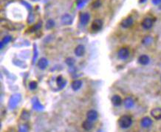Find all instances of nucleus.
<instances>
[{"instance_id":"33","label":"nucleus","mask_w":161,"mask_h":132,"mask_svg":"<svg viewBox=\"0 0 161 132\" xmlns=\"http://www.w3.org/2000/svg\"><path fill=\"white\" fill-rule=\"evenodd\" d=\"M146 1H147V0H139V2H140V3H144V2H146Z\"/></svg>"},{"instance_id":"29","label":"nucleus","mask_w":161,"mask_h":132,"mask_svg":"<svg viewBox=\"0 0 161 132\" xmlns=\"http://www.w3.org/2000/svg\"><path fill=\"white\" fill-rule=\"evenodd\" d=\"M37 56H38V51H37L36 47L34 45V55H33V63H34V62H36Z\"/></svg>"},{"instance_id":"26","label":"nucleus","mask_w":161,"mask_h":132,"mask_svg":"<svg viewBox=\"0 0 161 132\" xmlns=\"http://www.w3.org/2000/svg\"><path fill=\"white\" fill-rule=\"evenodd\" d=\"M37 86H38V84H37L36 82L33 81L29 84V88L32 91L35 90V89L37 88Z\"/></svg>"},{"instance_id":"24","label":"nucleus","mask_w":161,"mask_h":132,"mask_svg":"<svg viewBox=\"0 0 161 132\" xmlns=\"http://www.w3.org/2000/svg\"><path fill=\"white\" fill-rule=\"evenodd\" d=\"M54 26H55V22L53 20H48L46 23V28H47V29H51L52 28H53Z\"/></svg>"},{"instance_id":"22","label":"nucleus","mask_w":161,"mask_h":132,"mask_svg":"<svg viewBox=\"0 0 161 132\" xmlns=\"http://www.w3.org/2000/svg\"><path fill=\"white\" fill-rule=\"evenodd\" d=\"M12 40V37L10 36H7V37H4L3 38V40L1 41V44H0V48L1 49H2L3 47L5 45H7L8 42H10V41Z\"/></svg>"},{"instance_id":"25","label":"nucleus","mask_w":161,"mask_h":132,"mask_svg":"<svg viewBox=\"0 0 161 132\" xmlns=\"http://www.w3.org/2000/svg\"><path fill=\"white\" fill-rule=\"evenodd\" d=\"M87 0H78L77 1V4L79 8H81L84 7L85 5V4L87 3Z\"/></svg>"},{"instance_id":"7","label":"nucleus","mask_w":161,"mask_h":132,"mask_svg":"<svg viewBox=\"0 0 161 132\" xmlns=\"http://www.w3.org/2000/svg\"><path fill=\"white\" fill-rule=\"evenodd\" d=\"M133 23H134L133 18L131 16H129V17H126V19H124V20L121 22V25L122 28H129L133 26Z\"/></svg>"},{"instance_id":"3","label":"nucleus","mask_w":161,"mask_h":132,"mask_svg":"<svg viewBox=\"0 0 161 132\" xmlns=\"http://www.w3.org/2000/svg\"><path fill=\"white\" fill-rule=\"evenodd\" d=\"M129 50L127 48H121L119 51H118V57L121 60H126L129 58Z\"/></svg>"},{"instance_id":"11","label":"nucleus","mask_w":161,"mask_h":132,"mask_svg":"<svg viewBox=\"0 0 161 132\" xmlns=\"http://www.w3.org/2000/svg\"><path fill=\"white\" fill-rule=\"evenodd\" d=\"M138 62L141 65H147L150 62L149 56L146 54L140 55L138 57Z\"/></svg>"},{"instance_id":"5","label":"nucleus","mask_w":161,"mask_h":132,"mask_svg":"<svg viewBox=\"0 0 161 132\" xmlns=\"http://www.w3.org/2000/svg\"><path fill=\"white\" fill-rule=\"evenodd\" d=\"M103 27V21L100 19H97V20H95L93 22L91 26V28L93 31H99L100 30H101Z\"/></svg>"},{"instance_id":"35","label":"nucleus","mask_w":161,"mask_h":132,"mask_svg":"<svg viewBox=\"0 0 161 132\" xmlns=\"http://www.w3.org/2000/svg\"><path fill=\"white\" fill-rule=\"evenodd\" d=\"M33 1H35V2H37V1H39V0H33Z\"/></svg>"},{"instance_id":"1","label":"nucleus","mask_w":161,"mask_h":132,"mask_svg":"<svg viewBox=\"0 0 161 132\" xmlns=\"http://www.w3.org/2000/svg\"><path fill=\"white\" fill-rule=\"evenodd\" d=\"M132 118L129 115H123L118 119V125L123 129H127L132 125Z\"/></svg>"},{"instance_id":"2","label":"nucleus","mask_w":161,"mask_h":132,"mask_svg":"<svg viewBox=\"0 0 161 132\" xmlns=\"http://www.w3.org/2000/svg\"><path fill=\"white\" fill-rule=\"evenodd\" d=\"M22 100V96L20 94H13L11 97H10L8 101V106L10 109H14L17 106H18L19 103H20Z\"/></svg>"},{"instance_id":"27","label":"nucleus","mask_w":161,"mask_h":132,"mask_svg":"<svg viewBox=\"0 0 161 132\" xmlns=\"http://www.w3.org/2000/svg\"><path fill=\"white\" fill-rule=\"evenodd\" d=\"M41 27H42V22H39L38 23V24L35 25L33 27H32V28L30 29V32H33V31H36V30L39 29Z\"/></svg>"},{"instance_id":"9","label":"nucleus","mask_w":161,"mask_h":132,"mask_svg":"<svg viewBox=\"0 0 161 132\" xmlns=\"http://www.w3.org/2000/svg\"><path fill=\"white\" fill-rule=\"evenodd\" d=\"M90 16L88 13H81L79 16V20H80V22L81 26H85L88 24L89 21H90Z\"/></svg>"},{"instance_id":"10","label":"nucleus","mask_w":161,"mask_h":132,"mask_svg":"<svg viewBox=\"0 0 161 132\" xmlns=\"http://www.w3.org/2000/svg\"><path fill=\"white\" fill-rule=\"evenodd\" d=\"M98 117V114L95 110H90L87 114V118L88 120L93 122V121L97 120Z\"/></svg>"},{"instance_id":"4","label":"nucleus","mask_w":161,"mask_h":132,"mask_svg":"<svg viewBox=\"0 0 161 132\" xmlns=\"http://www.w3.org/2000/svg\"><path fill=\"white\" fill-rule=\"evenodd\" d=\"M153 24H154V21H153L152 19L149 18V17L145 18L141 22V26L143 27V29L145 30L151 29L153 27Z\"/></svg>"},{"instance_id":"8","label":"nucleus","mask_w":161,"mask_h":132,"mask_svg":"<svg viewBox=\"0 0 161 132\" xmlns=\"http://www.w3.org/2000/svg\"><path fill=\"white\" fill-rule=\"evenodd\" d=\"M150 114H151V116L154 119L160 120V119H161V108L157 107V108H153V109H151Z\"/></svg>"},{"instance_id":"18","label":"nucleus","mask_w":161,"mask_h":132,"mask_svg":"<svg viewBox=\"0 0 161 132\" xmlns=\"http://www.w3.org/2000/svg\"><path fill=\"white\" fill-rule=\"evenodd\" d=\"M56 82H57V85L59 86V89H62L65 87L66 86V80H64V78L62 77V76H59L57 77V80H56Z\"/></svg>"},{"instance_id":"12","label":"nucleus","mask_w":161,"mask_h":132,"mask_svg":"<svg viewBox=\"0 0 161 132\" xmlns=\"http://www.w3.org/2000/svg\"><path fill=\"white\" fill-rule=\"evenodd\" d=\"M111 102L113 104V106L118 107L120 106L123 103V100H122V98L120 97L118 94H115V95H113L111 98Z\"/></svg>"},{"instance_id":"6","label":"nucleus","mask_w":161,"mask_h":132,"mask_svg":"<svg viewBox=\"0 0 161 132\" xmlns=\"http://www.w3.org/2000/svg\"><path fill=\"white\" fill-rule=\"evenodd\" d=\"M153 121L150 117H144L143 118L141 119L140 120V125L143 127V128H148L152 125Z\"/></svg>"},{"instance_id":"15","label":"nucleus","mask_w":161,"mask_h":132,"mask_svg":"<svg viewBox=\"0 0 161 132\" xmlns=\"http://www.w3.org/2000/svg\"><path fill=\"white\" fill-rule=\"evenodd\" d=\"M33 108L36 111H42L44 109V106L41 104V103L39 101L37 98H33L32 100Z\"/></svg>"},{"instance_id":"14","label":"nucleus","mask_w":161,"mask_h":132,"mask_svg":"<svg viewBox=\"0 0 161 132\" xmlns=\"http://www.w3.org/2000/svg\"><path fill=\"white\" fill-rule=\"evenodd\" d=\"M62 22L65 26H69L71 25L73 22V17L69 14H65L62 17Z\"/></svg>"},{"instance_id":"23","label":"nucleus","mask_w":161,"mask_h":132,"mask_svg":"<svg viewBox=\"0 0 161 132\" xmlns=\"http://www.w3.org/2000/svg\"><path fill=\"white\" fill-rule=\"evenodd\" d=\"M19 132H29V127L27 124H23L19 127Z\"/></svg>"},{"instance_id":"19","label":"nucleus","mask_w":161,"mask_h":132,"mask_svg":"<svg viewBox=\"0 0 161 132\" xmlns=\"http://www.w3.org/2000/svg\"><path fill=\"white\" fill-rule=\"evenodd\" d=\"M82 127L85 131H90V130L93 128V124L91 121L87 119V120H85L83 122Z\"/></svg>"},{"instance_id":"34","label":"nucleus","mask_w":161,"mask_h":132,"mask_svg":"<svg viewBox=\"0 0 161 132\" xmlns=\"http://www.w3.org/2000/svg\"><path fill=\"white\" fill-rule=\"evenodd\" d=\"M158 8H159V10H161V4H160V6H159Z\"/></svg>"},{"instance_id":"36","label":"nucleus","mask_w":161,"mask_h":132,"mask_svg":"<svg viewBox=\"0 0 161 132\" xmlns=\"http://www.w3.org/2000/svg\"><path fill=\"white\" fill-rule=\"evenodd\" d=\"M160 80H161V77H160Z\"/></svg>"},{"instance_id":"28","label":"nucleus","mask_w":161,"mask_h":132,"mask_svg":"<svg viewBox=\"0 0 161 132\" xmlns=\"http://www.w3.org/2000/svg\"><path fill=\"white\" fill-rule=\"evenodd\" d=\"M66 63L69 66H73L75 63L74 59H73V58H67L66 60Z\"/></svg>"},{"instance_id":"13","label":"nucleus","mask_w":161,"mask_h":132,"mask_svg":"<svg viewBox=\"0 0 161 132\" xmlns=\"http://www.w3.org/2000/svg\"><path fill=\"white\" fill-rule=\"evenodd\" d=\"M123 105L126 109H131L134 106V100L132 97H126L124 100H123Z\"/></svg>"},{"instance_id":"30","label":"nucleus","mask_w":161,"mask_h":132,"mask_svg":"<svg viewBox=\"0 0 161 132\" xmlns=\"http://www.w3.org/2000/svg\"><path fill=\"white\" fill-rule=\"evenodd\" d=\"M101 1H100V0H96V1L93 4V8H99L100 6H101Z\"/></svg>"},{"instance_id":"17","label":"nucleus","mask_w":161,"mask_h":132,"mask_svg":"<svg viewBox=\"0 0 161 132\" xmlns=\"http://www.w3.org/2000/svg\"><path fill=\"white\" fill-rule=\"evenodd\" d=\"M48 65V61L46 58H41L38 62V66L40 69L44 70L46 68Z\"/></svg>"},{"instance_id":"31","label":"nucleus","mask_w":161,"mask_h":132,"mask_svg":"<svg viewBox=\"0 0 161 132\" xmlns=\"http://www.w3.org/2000/svg\"><path fill=\"white\" fill-rule=\"evenodd\" d=\"M152 3L155 5H157V4H161V0H151Z\"/></svg>"},{"instance_id":"21","label":"nucleus","mask_w":161,"mask_h":132,"mask_svg":"<svg viewBox=\"0 0 161 132\" xmlns=\"http://www.w3.org/2000/svg\"><path fill=\"white\" fill-rule=\"evenodd\" d=\"M152 42H153V38L151 37V36H146V37H145L143 39V40H142V44L146 45V46H148V45H151Z\"/></svg>"},{"instance_id":"32","label":"nucleus","mask_w":161,"mask_h":132,"mask_svg":"<svg viewBox=\"0 0 161 132\" xmlns=\"http://www.w3.org/2000/svg\"><path fill=\"white\" fill-rule=\"evenodd\" d=\"M22 4H24V5L27 6V8L28 9H30V10H31V6H30V4H28V3L26 2H24V0H23V2H22Z\"/></svg>"},{"instance_id":"20","label":"nucleus","mask_w":161,"mask_h":132,"mask_svg":"<svg viewBox=\"0 0 161 132\" xmlns=\"http://www.w3.org/2000/svg\"><path fill=\"white\" fill-rule=\"evenodd\" d=\"M72 88L74 91H78L81 88V86H82V82L81 80H75L72 82Z\"/></svg>"},{"instance_id":"16","label":"nucleus","mask_w":161,"mask_h":132,"mask_svg":"<svg viewBox=\"0 0 161 132\" xmlns=\"http://www.w3.org/2000/svg\"><path fill=\"white\" fill-rule=\"evenodd\" d=\"M85 53V48L84 45H79L75 49V53L77 56H82Z\"/></svg>"}]
</instances>
